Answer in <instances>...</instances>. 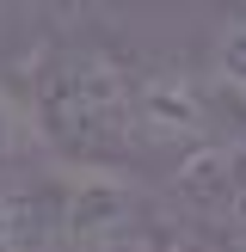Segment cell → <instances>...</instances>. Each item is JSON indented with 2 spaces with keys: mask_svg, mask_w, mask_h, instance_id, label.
Here are the masks:
<instances>
[{
  "mask_svg": "<svg viewBox=\"0 0 246 252\" xmlns=\"http://www.w3.org/2000/svg\"><path fill=\"white\" fill-rule=\"evenodd\" d=\"M37 142L74 172H129L148 160L142 142V74L86 43H56L31 62L25 93Z\"/></svg>",
  "mask_w": 246,
  "mask_h": 252,
  "instance_id": "cell-1",
  "label": "cell"
},
{
  "mask_svg": "<svg viewBox=\"0 0 246 252\" xmlns=\"http://www.w3.org/2000/svg\"><path fill=\"white\" fill-rule=\"evenodd\" d=\"M209 68L228 93H246V6L228 12V25L215 31V49H209Z\"/></svg>",
  "mask_w": 246,
  "mask_h": 252,
  "instance_id": "cell-2",
  "label": "cell"
},
{
  "mask_svg": "<svg viewBox=\"0 0 246 252\" xmlns=\"http://www.w3.org/2000/svg\"><path fill=\"white\" fill-rule=\"evenodd\" d=\"M37 6H43V12H56V19H86L98 0H37Z\"/></svg>",
  "mask_w": 246,
  "mask_h": 252,
  "instance_id": "cell-3",
  "label": "cell"
},
{
  "mask_svg": "<svg viewBox=\"0 0 246 252\" xmlns=\"http://www.w3.org/2000/svg\"><path fill=\"white\" fill-rule=\"evenodd\" d=\"M0 252H19V216L0 203Z\"/></svg>",
  "mask_w": 246,
  "mask_h": 252,
  "instance_id": "cell-4",
  "label": "cell"
},
{
  "mask_svg": "<svg viewBox=\"0 0 246 252\" xmlns=\"http://www.w3.org/2000/svg\"><path fill=\"white\" fill-rule=\"evenodd\" d=\"M234 252H246V221H240V234H234Z\"/></svg>",
  "mask_w": 246,
  "mask_h": 252,
  "instance_id": "cell-5",
  "label": "cell"
}]
</instances>
